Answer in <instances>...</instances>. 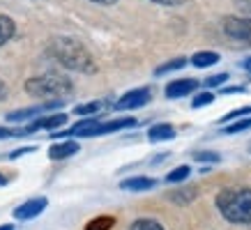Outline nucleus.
Instances as JSON below:
<instances>
[{
	"label": "nucleus",
	"instance_id": "1",
	"mask_svg": "<svg viewBox=\"0 0 251 230\" xmlns=\"http://www.w3.org/2000/svg\"><path fill=\"white\" fill-rule=\"evenodd\" d=\"M49 53L53 60H58L62 67L72 69V71H78V74H95L97 71V65H95V58L90 55V51L72 37H55L49 46Z\"/></svg>",
	"mask_w": 251,
	"mask_h": 230
},
{
	"label": "nucleus",
	"instance_id": "2",
	"mask_svg": "<svg viewBox=\"0 0 251 230\" xmlns=\"http://www.w3.org/2000/svg\"><path fill=\"white\" fill-rule=\"evenodd\" d=\"M217 207L226 221L251 226V189H224L217 193Z\"/></svg>",
	"mask_w": 251,
	"mask_h": 230
},
{
	"label": "nucleus",
	"instance_id": "3",
	"mask_svg": "<svg viewBox=\"0 0 251 230\" xmlns=\"http://www.w3.org/2000/svg\"><path fill=\"white\" fill-rule=\"evenodd\" d=\"M25 92L30 97H39V99H65L74 92V83L69 81L67 76L62 74H55V71H49V74H42V76H32L25 81Z\"/></svg>",
	"mask_w": 251,
	"mask_h": 230
},
{
	"label": "nucleus",
	"instance_id": "4",
	"mask_svg": "<svg viewBox=\"0 0 251 230\" xmlns=\"http://www.w3.org/2000/svg\"><path fill=\"white\" fill-rule=\"evenodd\" d=\"M224 32L233 37L235 42H242V44L251 46V19H244V16H226L224 19Z\"/></svg>",
	"mask_w": 251,
	"mask_h": 230
},
{
	"label": "nucleus",
	"instance_id": "5",
	"mask_svg": "<svg viewBox=\"0 0 251 230\" xmlns=\"http://www.w3.org/2000/svg\"><path fill=\"white\" fill-rule=\"evenodd\" d=\"M65 104V99H49L44 104H37V106H30V108H19V111H12L7 113V122H28L30 117L35 115H42L46 111H55Z\"/></svg>",
	"mask_w": 251,
	"mask_h": 230
},
{
	"label": "nucleus",
	"instance_id": "6",
	"mask_svg": "<svg viewBox=\"0 0 251 230\" xmlns=\"http://www.w3.org/2000/svg\"><path fill=\"white\" fill-rule=\"evenodd\" d=\"M150 99H152V92H150V88H136V90H129L127 94H122L120 99L113 104V108H115V111H131V108L145 106Z\"/></svg>",
	"mask_w": 251,
	"mask_h": 230
},
{
	"label": "nucleus",
	"instance_id": "7",
	"mask_svg": "<svg viewBox=\"0 0 251 230\" xmlns=\"http://www.w3.org/2000/svg\"><path fill=\"white\" fill-rule=\"evenodd\" d=\"M49 205L46 198H32V200H25L23 205H19L14 209V219H21V221H28V219H35L44 212V207Z\"/></svg>",
	"mask_w": 251,
	"mask_h": 230
},
{
	"label": "nucleus",
	"instance_id": "8",
	"mask_svg": "<svg viewBox=\"0 0 251 230\" xmlns=\"http://www.w3.org/2000/svg\"><path fill=\"white\" fill-rule=\"evenodd\" d=\"M67 122V115L65 113H55V115H46V117H39V120H35L32 124H28L25 129H23V134L25 136H30L32 131H39V129H60L62 124Z\"/></svg>",
	"mask_w": 251,
	"mask_h": 230
},
{
	"label": "nucleus",
	"instance_id": "9",
	"mask_svg": "<svg viewBox=\"0 0 251 230\" xmlns=\"http://www.w3.org/2000/svg\"><path fill=\"white\" fill-rule=\"evenodd\" d=\"M198 88L196 78H177L173 83L166 85V97L168 99H180V97H187Z\"/></svg>",
	"mask_w": 251,
	"mask_h": 230
},
{
	"label": "nucleus",
	"instance_id": "10",
	"mask_svg": "<svg viewBox=\"0 0 251 230\" xmlns=\"http://www.w3.org/2000/svg\"><path fill=\"white\" fill-rule=\"evenodd\" d=\"M136 120L134 117H120V120H108V122H99L95 127V134L92 136H104V134H113V131H120V129H129L134 127Z\"/></svg>",
	"mask_w": 251,
	"mask_h": 230
},
{
	"label": "nucleus",
	"instance_id": "11",
	"mask_svg": "<svg viewBox=\"0 0 251 230\" xmlns=\"http://www.w3.org/2000/svg\"><path fill=\"white\" fill-rule=\"evenodd\" d=\"M157 186V180L152 177H129V180H122L120 189L125 191H150Z\"/></svg>",
	"mask_w": 251,
	"mask_h": 230
},
{
	"label": "nucleus",
	"instance_id": "12",
	"mask_svg": "<svg viewBox=\"0 0 251 230\" xmlns=\"http://www.w3.org/2000/svg\"><path fill=\"white\" fill-rule=\"evenodd\" d=\"M99 124L97 117H85V120H81V122H76L74 127L69 131H65V134H60V136H81V138H88L95 134V127ZM58 138V136H55Z\"/></svg>",
	"mask_w": 251,
	"mask_h": 230
},
{
	"label": "nucleus",
	"instance_id": "13",
	"mask_svg": "<svg viewBox=\"0 0 251 230\" xmlns=\"http://www.w3.org/2000/svg\"><path fill=\"white\" fill-rule=\"evenodd\" d=\"M78 152V143L76 140H65V143H58V145H51L49 150V157L51 159H67L72 154Z\"/></svg>",
	"mask_w": 251,
	"mask_h": 230
},
{
	"label": "nucleus",
	"instance_id": "14",
	"mask_svg": "<svg viewBox=\"0 0 251 230\" xmlns=\"http://www.w3.org/2000/svg\"><path fill=\"white\" fill-rule=\"evenodd\" d=\"M171 138H175V129L171 124H154L148 131V140L150 143H161V140H171Z\"/></svg>",
	"mask_w": 251,
	"mask_h": 230
},
{
	"label": "nucleus",
	"instance_id": "15",
	"mask_svg": "<svg viewBox=\"0 0 251 230\" xmlns=\"http://www.w3.org/2000/svg\"><path fill=\"white\" fill-rule=\"evenodd\" d=\"M219 62V53H214V51H198V53L191 55V65H196V67H212Z\"/></svg>",
	"mask_w": 251,
	"mask_h": 230
},
{
	"label": "nucleus",
	"instance_id": "16",
	"mask_svg": "<svg viewBox=\"0 0 251 230\" xmlns=\"http://www.w3.org/2000/svg\"><path fill=\"white\" fill-rule=\"evenodd\" d=\"M14 32H16V23L9 16L0 14V46L7 44L9 39L14 37Z\"/></svg>",
	"mask_w": 251,
	"mask_h": 230
},
{
	"label": "nucleus",
	"instance_id": "17",
	"mask_svg": "<svg viewBox=\"0 0 251 230\" xmlns=\"http://www.w3.org/2000/svg\"><path fill=\"white\" fill-rule=\"evenodd\" d=\"M101 108H106V101H104V99L88 101V104H83V106H76V108H74V113H76V115H95V113H99Z\"/></svg>",
	"mask_w": 251,
	"mask_h": 230
},
{
	"label": "nucleus",
	"instance_id": "18",
	"mask_svg": "<svg viewBox=\"0 0 251 230\" xmlns=\"http://www.w3.org/2000/svg\"><path fill=\"white\" fill-rule=\"evenodd\" d=\"M184 65H187V58H175V60H171V62H166V65L157 67V69H154V74H157V76H164V74H168V71L182 69Z\"/></svg>",
	"mask_w": 251,
	"mask_h": 230
},
{
	"label": "nucleus",
	"instance_id": "19",
	"mask_svg": "<svg viewBox=\"0 0 251 230\" xmlns=\"http://www.w3.org/2000/svg\"><path fill=\"white\" fill-rule=\"evenodd\" d=\"M189 173H191L189 166H177V168L171 170V173L166 175V182H171V184L182 182V180H187V177H189Z\"/></svg>",
	"mask_w": 251,
	"mask_h": 230
},
{
	"label": "nucleus",
	"instance_id": "20",
	"mask_svg": "<svg viewBox=\"0 0 251 230\" xmlns=\"http://www.w3.org/2000/svg\"><path fill=\"white\" fill-rule=\"evenodd\" d=\"M113 223H115L113 216H97V219H92L88 223V230H108Z\"/></svg>",
	"mask_w": 251,
	"mask_h": 230
},
{
	"label": "nucleus",
	"instance_id": "21",
	"mask_svg": "<svg viewBox=\"0 0 251 230\" xmlns=\"http://www.w3.org/2000/svg\"><path fill=\"white\" fill-rule=\"evenodd\" d=\"M131 230H164V226H159L152 219H138L131 223Z\"/></svg>",
	"mask_w": 251,
	"mask_h": 230
},
{
	"label": "nucleus",
	"instance_id": "22",
	"mask_svg": "<svg viewBox=\"0 0 251 230\" xmlns=\"http://www.w3.org/2000/svg\"><path fill=\"white\" fill-rule=\"evenodd\" d=\"M242 115H251V106H242V108H235V111H230L228 115H224L219 122L224 124V122H230V120H240Z\"/></svg>",
	"mask_w": 251,
	"mask_h": 230
},
{
	"label": "nucleus",
	"instance_id": "23",
	"mask_svg": "<svg viewBox=\"0 0 251 230\" xmlns=\"http://www.w3.org/2000/svg\"><path fill=\"white\" fill-rule=\"evenodd\" d=\"M247 129H251V117L249 120H240V122H235V124H228L226 129H224V134H240V131H247Z\"/></svg>",
	"mask_w": 251,
	"mask_h": 230
},
{
	"label": "nucleus",
	"instance_id": "24",
	"mask_svg": "<svg viewBox=\"0 0 251 230\" xmlns=\"http://www.w3.org/2000/svg\"><path fill=\"white\" fill-rule=\"evenodd\" d=\"M212 101H214V94H212V92H201V94H196V97H194L191 106H194V108H201V106L212 104Z\"/></svg>",
	"mask_w": 251,
	"mask_h": 230
},
{
	"label": "nucleus",
	"instance_id": "25",
	"mask_svg": "<svg viewBox=\"0 0 251 230\" xmlns=\"http://www.w3.org/2000/svg\"><path fill=\"white\" fill-rule=\"evenodd\" d=\"M194 159H196V161H212V163H217L221 157L217 152H196V154H194Z\"/></svg>",
	"mask_w": 251,
	"mask_h": 230
},
{
	"label": "nucleus",
	"instance_id": "26",
	"mask_svg": "<svg viewBox=\"0 0 251 230\" xmlns=\"http://www.w3.org/2000/svg\"><path fill=\"white\" fill-rule=\"evenodd\" d=\"M226 78H228V74H214V76L205 78V85H207V88H214V85H224V83H226Z\"/></svg>",
	"mask_w": 251,
	"mask_h": 230
},
{
	"label": "nucleus",
	"instance_id": "27",
	"mask_svg": "<svg viewBox=\"0 0 251 230\" xmlns=\"http://www.w3.org/2000/svg\"><path fill=\"white\" fill-rule=\"evenodd\" d=\"M150 2H154V5H164V7H180V5H184L187 0H150Z\"/></svg>",
	"mask_w": 251,
	"mask_h": 230
},
{
	"label": "nucleus",
	"instance_id": "28",
	"mask_svg": "<svg viewBox=\"0 0 251 230\" xmlns=\"http://www.w3.org/2000/svg\"><path fill=\"white\" fill-rule=\"evenodd\" d=\"M28 152H35V147H21V150H14V152L9 154L12 159H16V157H21V154H28Z\"/></svg>",
	"mask_w": 251,
	"mask_h": 230
},
{
	"label": "nucleus",
	"instance_id": "29",
	"mask_svg": "<svg viewBox=\"0 0 251 230\" xmlns=\"http://www.w3.org/2000/svg\"><path fill=\"white\" fill-rule=\"evenodd\" d=\"M5 97H7V85L0 81V99H5Z\"/></svg>",
	"mask_w": 251,
	"mask_h": 230
},
{
	"label": "nucleus",
	"instance_id": "30",
	"mask_svg": "<svg viewBox=\"0 0 251 230\" xmlns=\"http://www.w3.org/2000/svg\"><path fill=\"white\" fill-rule=\"evenodd\" d=\"M92 2H97V5H113L118 0H92Z\"/></svg>",
	"mask_w": 251,
	"mask_h": 230
},
{
	"label": "nucleus",
	"instance_id": "31",
	"mask_svg": "<svg viewBox=\"0 0 251 230\" xmlns=\"http://www.w3.org/2000/svg\"><path fill=\"white\" fill-rule=\"evenodd\" d=\"M226 94H233V92H244V88H226Z\"/></svg>",
	"mask_w": 251,
	"mask_h": 230
},
{
	"label": "nucleus",
	"instance_id": "32",
	"mask_svg": "<svg viewBox=\"0 0 251 230\" xmlns=\"http://www.w3.org/2000/svg\"><path fill=\"white\" fill-rule=\"evenodd\" d=\"M244 69H247V71H251V58H247V60H244V65H242Z\"/></svg>",
	"mask_w": 251,
	"mask_h": 230
},
{
	"label": "nucleus",
	"instance_id": "33",
	"mask_svg": "<svg viewBox=\"0 0 251 230\" xmlns=\"http://www.w3.org/2000/svg\"><path fill=\"white\" fill-rule=\"evenodd\" d=\"M0 230H14V226H12V223H2V226H0Z\"/></svg>",
	"mask_w": 251,
	"mask_h": 230
},
{
	"label": "nucleus",
	"instance_id": "34",
	"mask_svg": "<svg viewBox=\"0 0 251 230\" xmlns=\"http://www.w3.org/2000/svg\"><path fill=\"white\" fill-rule=\"evenodd\" d=\"M5 182H7V180H5V175H0V186H2Z\"/></svg>",
	"mask_w": 251,
	"mask_h": 230
},
{
	"label": "nucleus",
	"instance_id": "35",
	"mask_svg": "<svg viewBox=\"0 0 251 230\" xmlns=\"http://www.w3.org/2000/svg\"><path fill=\"white\" fill-rule=\"evenodd\" d=\"M249 150H251V145H249Z\"/></svg>",
	"mask_w": 251,
	"mask_h": 230
}]
</instances>
